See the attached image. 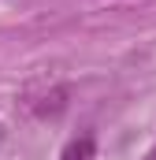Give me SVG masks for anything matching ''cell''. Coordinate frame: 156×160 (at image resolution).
Listing matches in <instances>:
<instances>
[{
  "label": "cell",
  "instance_id": "1",
  "mask_svg": "<svg viewBox=\"0 0 156 160\" xmlns=\"http://www.w3.org/2000/svg\"><path fill=\"white\" fill-rule=\"evenodd\" d=\"M60 160H97V142H93V134L75 138V142L63 149V157H60Z\"/></svg>",
  "mask_w": 156,
  "mask_h": 160
},
{
  "label": "cell",
  "instance_id": "2",
  "mask_svg": "<svg viewBox=\"0 0 156 160\" xmlns=\"http://www.w3.org/2000/svg\"><path fill=\"white\" fill-rule=\"evenodd\" d=\"M145 160H156V149H153V153H149V157H145Z\"/></svg>",
  "mask_w": 156,
  "mask_h": 160
}]
</instances>
